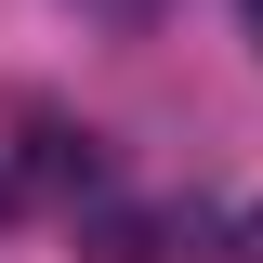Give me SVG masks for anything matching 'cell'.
<instances>
[{"label":"cell","instance_id":"cell-1","mask_svg":"<svg viewBox=\"0 0 263 263\" xmlns=\"http://www.w3.org/2000/svg\"><path fill=\"white\" fill-rule=\"evenodd\" d=\"M250 263H263V211H250Z\"/></svg>","mask_w":263,"mask_h":263},{"label":"cell","instance_id":"cell-2","mask_svg":"<svg viewBox=\"0 0 263 263\" xmlns=\"http://www.w3.org/2000/svg\"><path fill=\"white\" fill-rule=\"evenodd\" d=\"M250 27H263V0H250Z\"/></svg>","mask_w":263,"mask_h":263}]
</instances>
